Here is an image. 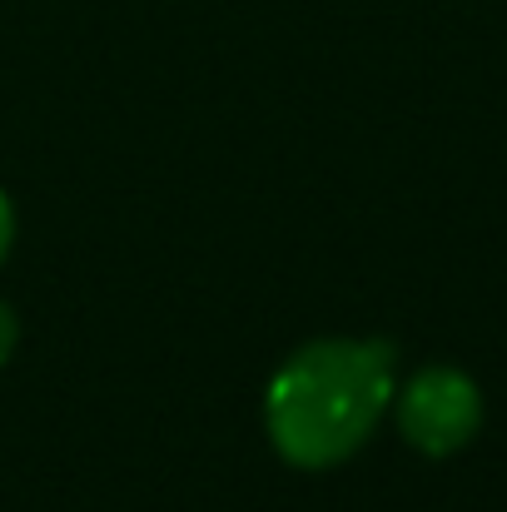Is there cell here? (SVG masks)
<instances>
[{"label":"cell","instance_id":"1","mask_svg":"<svg viewBox=\"0 0 507 512\" xmlns=\"http://www.w3.org/2000/svg\"><path fill=\"white\" fill-rule=\"evenodd\" d=\"M393 403V343L319 339L279 363L264 388V428L289 468L348 463Z\"/></svg>","mask_w":507,"mask_h":512},{"label":"cell","instance_id":"2","mask_svg":"<svg viewBox=\"0 0 507 512\" xmlns=\"http://www.w3.org/2000/svg\"><path fill=\"white\" fill-rule=\"evenodd\" d=\"M483 428V393L463 368L433 363L413 373L398 393V433L423 458H453Z\"/></svg>","mask_w":507,"mask_h":512},{"label":"cell","instance_id":"3","mask_svg":"<svg viewBox=\"0 0 507 512\" xmlns=\"http://www.w3.org/2000/svg\"><path fill=\"white\" fill-rule=\"evenodd\" d=\"M15 343H20V319H15V309H10V304L0 299V368L10 363Z\"/></svg>","mask_w":507,"mask_h":512},{"label":"cell","instance_id":"4","mask_svg":"<svg viewBox=\"0 0 507 512\" xmlns=\"http://www.w3.org/2000/svg\"><path fill=\"white\" fill-rule=\"evenodd\" d=\"M10 244H15V204H10V194L0 189V264H5Z\"/></svg>","mask_w":507,"mask_h":512}]
</instances>
